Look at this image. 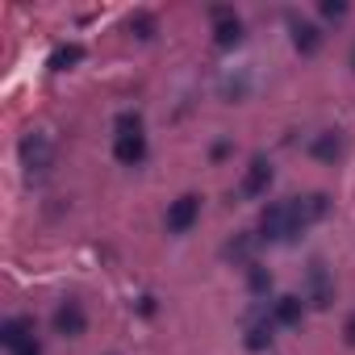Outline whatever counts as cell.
Masks as SVG:
<instances>
[{
    "mask_svg": "<svg viewBox=\"0 0 355 355\" xmlns=\"http://www.w3.org/2000/svg\"><path fill=\"white\" fill-rule=\"evenodd\" d=\"M297 239V218H293V201H276L263 209L259 218V243H288Z\"/></svg>",
    "mask_w": 355,
    "mask_h": 355,
    "instance_id": "cell-1",
    "label": "cell"
},
{
    "mask_svg": "<svg viewBox=\"0 0 355 355\" xmlns=\"http://www.w3.org/2000/svg\"><path fill=\"white\" fill-rule=\"evenodd\" d=\"M51 163H55L51 138H46V134H26V138H21V167H26L30 175H46Z\"/></svg>",
    "mask_w": 355,
    "mask_h": 355,
    "instance_id": "cell-2",
    "label": "cell"
},
{
    "mask_svg": "<svg viewBox=\"0 0 355 355\" xmlns=\"http://www.w3.org/2000/svg\"><path fill=\"white\" fill-rule=\"evenodd\" d=\"M197 218H201V197H193V193L175 197V201L167 205V230H171V234H189V230L197 226Z\"/></svg>",
    "mask_w": 355,
    "mask_h": 355,
    "instance_id": "cell-3",
    "label": "cell"
},
{
    "mask_svg": "<svg viewBox=\"0 0 355 355\" xmlns=\"http://www.w3.org/2000/svg\"><path fill=\"white\" fill-rule=\"evenodd\" d=\"M268 184H272V163H268V155H255V159L247 163V171H243L239 197H243V201H255V197L268 193Z\"/></svg>",
    "mask_w": 355,
    "mask_h": 355,
    "instance_id": "cell-4",
    "label": "cell"
},
{
    "mask_svg": "<svg viewBox=\"0 0 355 355\" xmlns=\"http://www.w3.org/2000/svg\"><path fill=\"white\" fill-rule=\"evenodd\" d=\"M209 17H214V42H218L222 51H234V46L243 42V21H239V13H234V9L214 5V9H209Z\"/></svg>",
    "mask_w": 355,
    "mask_h": 355,
    "instance_id": "cell-5",
    "label": "cell"
},
{
    "mask_svg": "<svg viewBox=\"0 0 355 355\" xmlns=\"http://www.w3.org/2000/svg\"><path fill=\"white\" fill-rule=\"evenodd\" d=\"M288 201H293L297 234H301V230H309L313 222H322V218H326V209H330V197H326V193H309V197H288Z\"/></svg>",
    "mask_w": 355,
    "mask_h": 355,
    "instance_id": "cell-6",
    "label": "cell"
},
{
    "mask_svg": "<svg viewBox=\"0 0 355 355\" xmlns=\"http://www.w3.org/2000/svg\"><path fill=\"white\" fill-rule=\"evenodd\" d=\"M84 326H88L84 305H80L76 297L59 301V309H55V334H63V338H80V334H84Z\"/></svg>",
    "mask_w": 355,
    "mask_h": 355,
    "instance_id": "cell-7",
    "label": "cell"
},
{
    "mask_svg": "<svg viewBox=\"0 0 355 355\" xmlns=\"http://www.w3.org/2000/svg\"><path fill=\"white\" fill-rule=\"evenodd\" d=\"M113 159L121 167H138L146 159V134H117L113 138Z\"/></svg>",
    "mask_w": 355,
    "mask_h": 355,
    "instance_id": "cell-8",
    "label": "cell"
},
{
    "mask_svg": "<svg viewBox=\"0 0 355 355\" xmlns=\"http://www.w3.org/2000/svg\"><path fill=\"white\" fill-rule=\"evenodd\" d=\"M305 301H309L313 309H326V305L334 301V284H330V276H326L322 263H309V288H305Z\"/></svg>",
    "mask_w": 355,
    "mask_h": 355,
    "instance_id": "cell-9",
    "label": "cell"
},
{
    "mask_svg": "<svg viewBox=\"0 0 355 355\" xmlns=\"http://www.w3.org/2000/svg\"><path fill=\"white\" fill-rule=\"evenodd\" d=\"M272 338H276V318L259 313V318H251V322H247V334H243L247 351H268V347H272Z\"/></svg>",
    "mask_w": 355,
    "mask_h": 355,
    "instance_id": "cell-10",
    "label": "cell"
},
{
    "mask_svg": "<svg viewBox=\"0 0 355 355\" xmlns=\"http://www.w3.org/2000/svg\"><path fill=\"white\" fill-rule=\"evenodd\" d=\"M288 34H293V46H297L301 55H313V51L322 46V30H318L313 21H301V17H288Z\"/></svg>",
    "mask_w": 355,
    "mask_h": 355,
    "instance_id": "cell-11",
    "label": "cell"
},
{
    "mask_svg": "<svg viewBox=\"0 0 355 355\" xmlns=\"http://www.w3.org/2000/svg\"><path fill=\"white\" fill-rule=\"evenodd\" d=\"M0 343H5L9 351H21L26 343H34V322L30 318H9L5 326H0Z\"/></svg>",
    "mask_w": 355,
    "mask_h": 355,
    "instance_id": "cell-12",
    "label": "cell"
},
{
    "mask_svg": "<svg viewBox=\"0 0 355 355\" xmlns=\"http://www.w3.org/2000/svg\"><path fill=\"white\" fill-rule=\"evenodd\" d=\"M272 318H276V326H297L305 318V301L301 297H276L272 301Z\"/></svg>",
    "mask_w": 355,
    "mask_h": 355,
    "instance_id": "cell-13",
    "label": "cell"
},
{
    "mask_svg": "<svg viewBox=\"0 0 355 355\" xmlns=\"http://www.w3.org/2000/svg\"><path fill=\"white\" fill-rule=\"evenodd\" d=\"M309 150H313V159L334 163V159L343 155V138H338L334 130H326V134H318V138H313V146H309Z\"/></svg>",
    "mask_w": 355,
    "mask_h": 355,
    "instance_id": "cell-14",
    "label": "cell"
},
{
    "mask_svg": "<svg viewBox=\"0 0 355 355\" xmlns=\"http://www.w3.org/2000/svg\"><path fill=\"white\" fill-rule=\"evenodd\" d=\"M84 59V46L80 42H63L55 55H51V71H67V67H76Z\"/></svg>",
    "mask_w": 355,
    "mask_h": 355,
    "instance_id": "cell-15",
    "label": "cell"
},
{
    "mask_svg": "<svg viewBox=\"0 0 355 355\" xmlns=\"http://www.w3.org/2000/svg\"><path fill=\"white\" fill-rule=\"evenodd\" d=\"M247 284H251V293H268L272 288V272L259 268V263H247Z\"/></svg>",
    "mask_w": 355,
    "mask_h": 355,
    "instance_id": "cell-16",
    "label": "cell"
},
{
    "mask_svg": "<svg viewBox=\"0 0 355 355\" xmlns=\"http://www.w3.org/2000/svg\"><path fill=\"white\" fill-rule=\"evenodd\" d=\"M130 34L142 38V42L155 38V17H150V13H134V17H130Z\"/></svg>",
    "mask_w": 355,
    "mask_h": 355,
    "instance_id": "cell-17",
    "label": "cell"
},
{
    "mask_svg": "<svg viewBox=\"0 0 355 355\" xmlns=\"http://www.w3.org/2000/svg\"><path fill=\"white\" fill-rule=\"evenodd\" d=\"M113 130H117V134H142V117H138V113H117Z\"/></svg>",
    "mask_w": 355,
    "mask_h": 355,
    "instance_id": "cell-18",
    "label": "cell"
},
{
    "mask_svg": "<svg viewBox=\"0 0 355 355\" xmlns=\"http://www.w3.org/2000/svg\"><path fill=\"white\" fill-rule=\"evenodd\" d=\"M322 17H347V0H322Z\"/></svg>",
    "mask_w": 355,
    "mask_h": 355,
    "instance_id": "cell-19",
    "label": "cell"
},
{
    "mask_svg": "<svg viewBox=\"0 0 355 355\" xmlns=\"http://www.w3.org/2000/svg\"><path fill=\"white\" fill-rule=\"evenodd\" d=\"M13 355H42V343L34 338V343H26V347H21V351H13Z\"/></svg>",
    "mask_w": 355,
    "mask_h": 355,
    "instance_id": "cell-20",
    "label": "cell"
},
{
    "mask_svg": "<svg viewBox=\"0 0 355 355\" xmlns=\"http://www.w3.org/2000/svg\"><path fill=\"white\" fill-rule=\"evenodd\" d=\"M343 334H347V343H351V347H355V313H351V318H347V326H343Z\"/></svg>",
    "mask_w": 355,
    "mask_h": 355,
    "instance_id": "cell-21",
    "label": "cell"
},
{
    "mask_svg": "<svg viewBox=\"0 0 355 355\" xmlns=\"http://www.w3.org/2000/svg\"><path fill=\"white\" fill-rule=\"evenodd\" d=\"M351 67H355V51H351Z\"/></svg>",
    "mask_w": 355,
    "mask_h": 355,
    "instance_id": "cell-22",
    "label": "cell"
}]
</instances>
